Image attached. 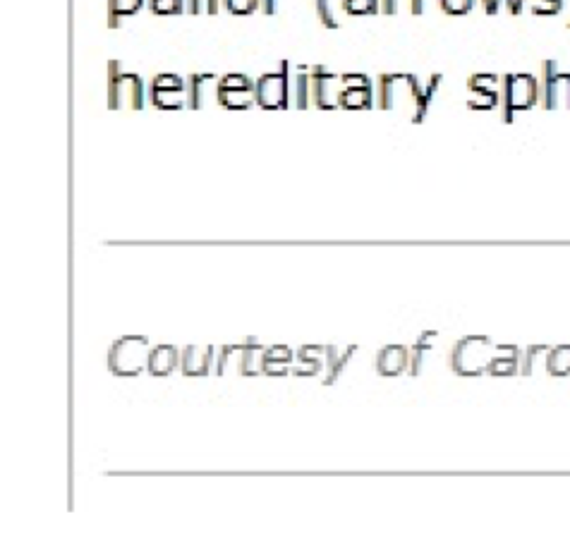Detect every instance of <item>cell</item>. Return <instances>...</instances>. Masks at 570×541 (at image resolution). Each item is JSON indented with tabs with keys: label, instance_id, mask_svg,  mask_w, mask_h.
I'll return each mask as SVG.
<instances>
[{
	"label": "cell",
	"instance_id": "obj_1",
	"mask_svg": "<svg viewBox=\"0 0 570 541\" xmlns=\"http://www.w3.org/2000/svg\"><path fill=\"white\" fill-rule=\"evenodd\" d=\"M441 75H432L422 87L420 77L410 72H393V75L379 77V108L381 111H396V108H410L412 123H422L427 118L429 103L436 96L441 84Z\"/></svg>",
	"mask_w": 570,
	"mask_h": 541
},
{
	"label": "cell",
	"instance_id": "obj_2",
	"mask_svg": "<svg viewBox=\"0 0 570 541\" xmlns=\"http://www.w3.org/2000/svg\"><path fill=\"white\" fill-rule=\"evenodd\" d=\"M539 103V79L530 72H508L501 77L503 120L513 123L515 115L530 111Z\"/></svg>",
	"mask_w": 570,
	"mask_h": 541
},
{
	"label": "cell",
	"instance_id": "obj_3",
	"mask_svg": "<svg viewBox=\"0 0 570 541\" xmlns=\"http://www.w3.org/2000/svg\"><path fill=\"white\" fill-rule=\"evenodd\" d=\"M147 103V87L137 72L125 70L118 60L108 63V108L120 111V108H132L142 111Z\"/></svg>",
	"mask_w": 570,
	"mask_h": 541
},
{
	"label": "cell",
	"instance_id": "obj_4",
	"mask_svg": "<svg viewBox=\"0 0 570 541\" xmlns=\"http://www.w3.org/2000/svg\"><path fill=\"white\" fill-rule=\"evenodd\" d=\"M496 355V343L487 336H468L458 340L451 352V369L458 376L489 374V364Z\"/></svg>",
	"mask_w": 570,
	"mask_h": 541
},
{
	"label": "cell",
	"instance_id": "obj_5",
	"mask_svg": "<svg viewBox=\"0 0 570 541\" xmlns=\"http://www.w3.org/2000/svg\"><path fill=\"white\" fill-rule=\"evenodd\" d=\"M149 364V338L123 336L108 350V369L115 376H137Z\"/></svg>",
	"mask_w": 570,
	"mask_h": 541
},
{
	"label": "cell",
	"instance_id": "obj_6",
	"mask_svg": "<svg viewBox=\"0 0 570 541\" xmlns=\"http://www.w3.org/2000/svg\"><path fill=\"white\" fill-rule=\"evenodd\" d=\"M539 103L547 111H570V72L561 70L556 60H544L539 77Z\"/></svg>",
	"mask_w": 570,
	"mask_h": 541
},
{
	"label": "cell",
	"instance_id": "obj_7",
	"mask_svg": "<svg viewBox=\"0 0 570 541\" xmlns=\"http://www.w3.org/2000/svg\"><path fill=\"white\" fill-rule=\"evenodd\" d=\"M290 63H281V68L274 72H264L262 77L254 82V99L257 106L266 111H276V108L290 106Z\"/></svg>",
	"mask_w": 570,
	"mask_h": 541
},
{
	"label": "cell",
	"instance_id": "obj_8",
	"mask_svg": "<svg viewBox=\"0 0 570 541\" xmlns=\"http://www.w3.org/2000/svg\"><path fill=\"white\" fill-rule=\"evenodd\" d=\"M216 101L223 108H230V111H247L252 103H257V99H254V82L247 75H240V72L223 75L216 82Z\"/></svg>",
	"mask_w": 570,
	"mask_h": 541
},
{
	"label": "cell",
	"instance_id": "obj_9",
	"mask_svg": "<svg viewBox=\"0 0 570 541\" xmlns=\"http://www.w3.org/2000/svg\"><path fill=\"white\" fill-rule=\"evenodd\" d=\"M149 99L161 111H180L187 101V79L171 75V72H161L151 79Z\"/></svg>",
	"mask_w": 570,
	"mask_h": 541
},
{
	"label": "cell",
	"instance_id": "obj_10",
	"mask_svg": "<svg viewBox=\"0 0 570 541\" xmlns=\"http://www.w3.org/2000/svg\"><path fill=\"white\" fill-rule=\"evenodd\" d=\"M501 77L494 72H477L468 79V108L472 111H491L501 103V89H499Z\"/></svg>",
	"mask_w": 570,
	"mask_h": 541
},
{
	"label": "cell",
	"instance_id": "obj_11",
	"mask_svg": "<svg viewBox=\"0 0 570 541\" xmlns=\"http://www.w3.org/2000/svg\"><path fill=\"white\" fill-rule=\"evenodd\" d=\"M341 91H343V75L331 72L326 68H312V101L317 108L331 111L341 108Z\"/></svg>",
	"mask_w": 570,
	"mask_h": 541
},
{
	"label": "cell",
	"instance_id": "obj_12",
	"mask_svg": "<svg viewBox=\"0 0 570 541\" xmlns=\"http://www.w3.org/2000/svg\"><path fill=\"white\" fill-rule=\"evenodd\" d=\"M341 108H345V111H367V108H372V82H369L367 75L345 72Z\"/></svg>",
	"mask_w": 570,
	"mask_h": 541
},
{
	"label": "cell",
	"instance_id": "obj_13",
	"mask_svg": "<svg viewBox=\"0 0 570 541\" xmlns=\"http://www.w3.org/2000/svg\"><path fill=\"white\" fill-rule=\"evenodd\" d=\"M214 348L211 345H190L180 352V369H183L185 376H206L211 369V362H214Z\"/></svg>",
	"mask_w": 570,
	"mask_h": 541
},
{
	"label": "cell",
	"instance_id": "obj_14",
	"mask_svg": "<svg viewBox=\"0 0 570 541\" xmlns=\"http://www.w3.org/2000/svg\"><path fill=\"white\" fill-rule=\"evenodd\" d=\"M410 367V352L403 345H386L377 355V372L381 376H398Z\"/></svg>",
	"mask_w": 570,
	"mask_h": 541
},
{
	"label": "cell",
	"instance_id": "obj_15",
	"mask_svg": "<svg viewBox=\"0 0 570 541\" xmlns=\"http://www.w3.org/2000/svg\"><path fill=\"white\" fill-rule=\"evenodd\" d=\"M216 72H194V75L187 77V108H202L209 103V87L214 82H218Z\"/></svg>",
	"mask_w": 570,
	"mask_h": 541
},
{
	"label": "cell",
	"instance_id": "obj_16",
	"mask_svg": "<svg viewBox=\"0 0 570 541\" xmlns=\"http://www.w3.org/2000/svg\"><path fill=\"white\" fill-rule=\"evenodd\" d=\"M520 357H523V350L518 345H496V355L489 364V374L515 376L520 372Z\"/></svg>",
	"mask_w": 570,
	"mask_h": 541
},
{
	"label": "cell",
	"instance_id": "obj_17",
	"mask_svg": "<svg viewBox=\"0 0 570 541\" xmlns=\"http://www.w3.org/2000/svg\"><path fill=\"white\" fill-rule=\"evenodd\" d=\"M355 352H357V345H345V348H338V345H326V379H324L326 386L336 384V379L343 374V369L348 367V362L353 360Z\"/></svg>",
	"mask_w": 570,
	"mask_h": 541
},
{
	"label": "cell",
	"instance_id": "obj_18",
	"mask_svg": "<svg viewBox=\"0 0 570 541\" xmlns=\"http://www.w3.org/2000/svg\"><path fill=\"white\" fill-rule=\"evenodd\" d=\"M180 364V352L175 345H156L149 352V374L151 376H168L173 374V369Z\"/></svg>",
	"mask_w": 570,
	"mask_h": 541
},
{
	"label": "cell",
	"instance_id": "obj_19",
	"mask_svg": "<svg viewBox=\"0 0 570 541\" xmlns=\"http://www.w3.org/2000/svg\"><path fill=\"white\" fill-rule=\"evenodd\" d=\"M293 350L288 345H271L264 350L262 357V374L266 376H285L288 374L290 364H293Z\"/></svg>",
	"mask_w": 570,
	"mask_h": 541
},
{
	"label": "cell",
	"instance_id": "obj_20",
	"mask_svg": "<svg viewBox=\"0 0 570 541\" xmlns=\"http://www.w3.org/2000/svg\"><path fill=\"white\" fill-rule=\"evenodd\" d=\"M326 360V345H305L295 357L293 376H317Z\"/></svg>",
	"mask_w": 570,
	"mask_h": 541
},
{
	"label": "cell",
	"instance_id": "obj_21",
	"mask_svg": "<svg viewBox=\"0 0 570 541\" xmlns=\"http://www.w3.org/2000/svg\"><path fill=\"white\" fill-rule=\"evenodd\" d=\"M264 345L257 338H247L245 345L240 350V374L242 376H257L262 374V357H264Z\"/></svg>",
	"mask_w": 570,
	"mask_h": 541
},
{
	"label": "cell",
	"instance_id": "obj_22",
	"mask_svg": "<svg viewBox=\"0 0 570 541\" xmlns=\"http://www.w3.org/2000/svg\"><path fill=\"white\" fill-rule=\"evenodd\" d=\"M434 338L436 333L434 331H427L422 333L420 338H417V343L412 345L410 350V376H420V372L424 369V362H427V357L434 352Z\"/></svg>",
	"mask_w": 570,
	"mask_h": 541
},
{
	"label": "cell",
	"instance_id": "obj_23",
	"mask_svg": "<svg viewBox=\"0 0 570 541\" xmlns=\"http://www.w3.org/2000/svg\"><path fill=\"white\" fill-rule=\"evenodd\" d=\"M295 106L297 108H307L312 103V68H295Z\"/></svg>",
	"mask_w": 570,
	"mask_h": 541
},
{
	"label": "cell",
	"instance_id": "obj_24",
	"mask_svg": "<svg viewBox=\"0 0 570 541\" xmlns=\"http://www.w3.org/2000/svg\"><path fill=\"white\" fill-rule=\"evenodd\" d=\"M142 5L144 0H108V27H120V20L135 15Z\"/></svg>",
	"mask_w": 570,
	"mask_h": 541
},
{
	"label": "cell",
	"instance_id": "obj_25",
	"mask_svg": "<svg viewBox=\"0 0 570 541\" xmlns=\"http://www.w3.org/2000/svg\"><path fill=\"white\" fill-rule=\"evenodd\" d=\"M549 350V345H530V348H525L523 357H520V376H535L537 364H547Z\"/></svg>",
	"mask_w": 570,
	"mask_h": 541
},
{
	"label": "cell",
	"instance_id": "obj_26",
	"mask_svg": "<svg viewBox=\"0 0 570 541\" xmlns=\"http://www.w3.org/2000/svg\"><path fill=\"white\" fill-rule=\"evenodd\" d=\"M547 372L551 376H570V345H556L549 350Z\"/></svg>",
	"mask_w": 570,
	"mask_h": 541
},
{
	"label": "cell",
	"instance_id": "obj_27",
	"mask_svg": "<svg viewBox=\"0 0 570 541\" xmlns=\"http://www.w3.org/2000/svg\"><path fill=\"white\" fill-rule=\"evenodd\" d=\"M343 12V0H317V15L324 22V27L329 29H341V15Z\"/></svg>",
	"mask_w": 570,
	"mask_h": 541
},
{
	"label": "cell",
	"instance_id": "obj_28",
	"mask_svg": "<svg viewBox=\"0 0 570 541\" xmlns=\"http://www.w3.org/2000/svg\"><path fill=\"white\" fill-rule=\"evenodd\" d=\"M381 10V0H343V15L365 17L377 15Z\"/></svg>",
	"mask_w": 570,
	"mask_h": 541
},
{
	"label": "cell",
	"instance_id": "obj_29",
	"mask_svg": "<svg viewBox=\"0 0 570 541\" xmlns=\"http://www.w3.org/2000/svg\"><path fill=\"white\" fill-rule=\"evenodd\" d=\"M154 15H180L187 8V0H147Z\"/></svg>",
	"mask_w": 570,
	"mask_h": 541
},
{
	"label": "cell",
	"instance_id": "obj_30",
	"mask_svg": "<svg viewBox=\"0 0 570 541\" xmlns=\"http://www.w3.org/2000/svg\"><path fill=\"white\" fill-rule=\"evenodd\" d=\"M566 10V0H532V12L537 17H554Z\"/></svg>",
	"mask_w": 570,
	"mask_h": 541
},
{
	"label": "cell",
	"instance_id": "obj_31",
	"mask_svg": "<svg viewBox=\"0 0 570 541\" xmlns=\"http://www.w3.org/2000/svg\"><path fill=\"white\" fill-rule=\"evenodd\" d=\"M223 8L233 15H252L254 10L262 8V0H223Z\"/></svg>",
	"mask_w": 570,
	"mask_h": 541
},
{
	"label": "cell",
	"instance_id": "obj_32",
	"mask_svg": "<svg viewBox=\"0 0 570 541\" xmlns=\"http://www.w3.org/2000/svg\"><path fill=\"white\" fill-rule=\"evenodd\" d=\"M439 5L446 15H468L477 5V0H439Z\"/></svg>",
	"mask_w": 570,
	"mask_h": 541
},
{
	"label": "cell",
	"instance_id": "obj_33",
	"mask_svg": "<svg viewBox=\"0 0 570 541\" xmlns=\"http://www.w3.org/2000/svg\"><path fill=\"white\" fill-rule=\"evenodd\" d=\"M242 345L245 343H235V345H223L221 350H218V364H216V376H223L226 374V367H228V360H230V355H233V352H238V350H242Z\"/></svg>",
	"mask_w": 570,
	"mask_h": 541
},
{
	"label": "cell",
	"instance_id": "obj_34",
	"mask_svg": "<svg viewBox=\"0 0 570 541\" xmlns=\"http://www.w3.org/2000/svg\"><path fill=\"white\" fill-rule=\"evenodd\" d=\"M209 10V0H187V12L190 15H199V12Z\"/></svg>",
	"mask_w": 570,
	"mask_h": 541
},
{
	"label": "cell",
	"instance_id": "obj_35",
	"mask_svg": "<svg viewBox=\"0 0 570 541\" xmlns=\"http://www.w3.org/2000/svg\"><path fill=\"white\" fill-rule=\"evenodd\" d=\"M525 3L527 0H503V5H506V10L511 12V15H520L525 8Z\"/></svg>",
	"mask_w": 570,
	"mask_h": 541
},
{
	"label": "cell",
	"instance_id": "obj_36",
	"mask_svg": "<svg viewBox=\"0 0 570 541\" xmlns=\"http://www.w3.org/2000/svg\"><path fill=\"white\" fill-rule=\"evenodd\" d=\"M278 8H281V0H262L264 15H276Z\"/></svg>",
	"mask_w": 570,
	"mask_h": 541
},
{
	"label": "cell",
	"instance_id": "obj_37",
	"mask_svg": "<svg viewBox=\"0 0 570 541\" xmlns=\"http://www.w3.org/2000/svg\"><path fill=\"white\" fill-rule=\"evenodd\" d=\"M482 5H484V10H487V15H496V12L501 10L503 0H482Z\"/></svg>",
	"mask_w": 570,
	"mask_h": 541
},
{
	"label": "cell",
	"instance_id": "obj_38",
	"mask_svg": "<svg viewBox=\"0 0 570 541\" xmlns=\"http://www.w3.org/2000/svg\"><path fill=\"white\" fill-rule=\"evenodd\" d=\"M381 12H384V15H396L398 0H381Z\"/></svg>",
	"mask_w": 570,
	"mask_h": 541
},
{
	"label": "cell",
	"instance_id": "obj_39",
	"mask_svg": "<svg viewBox=\"0 0 570 541\" xmlns=\"http://www.w3.org/2000/svg\"><path fill=\"white\" fill-rule=\"evenodd\" d=\"M427 5H429V0H410L412 15H422V12L427 10Z\"/></svg>",
	"mask_w": 570,
	"mask_h": 541
},
{
	"label": "cell",
	"instance_id": "obj_40",
	"mask_svg": "<svg viewBox=\"0 0 570 541\" xmlns=\"http://www.w3.org/2000/svg\"><path fill=\"white\" fill-rule=\"evenodd\" d=\"M218 10H221V0H209V10L206 12H209V15H216Z\"/></svg>",
	"mask_w": 570,
	"mask_h": 541
},
{
	"label": "cell",
	"instance_id": "obj_41",
	"mask_svg": "<svg viewBox=\"0 0 570 541\" xmlns=\"http://www.w3.org/2000/svg\"><path fill=\"white\" fill-rule=\"evenodd\" d=\"M568 29H570V20H568Z\"/></svg>",
	"mask_w": 570,
	"mask_h": 541
}]
</instances>
